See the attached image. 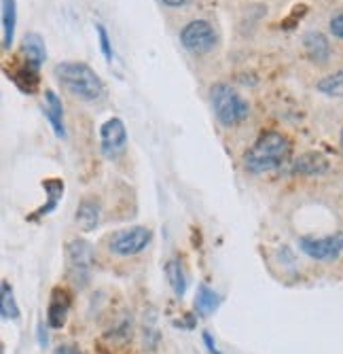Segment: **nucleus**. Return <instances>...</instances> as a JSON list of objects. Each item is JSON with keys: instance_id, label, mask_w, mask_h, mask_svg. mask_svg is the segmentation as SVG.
I'll return each instance as SVG.
<instances>
[{"instance_id": "a878e982", "label": "nucleus", "mask_w": 343, "mask_h": 354, "mask_svg": "<svg viewBox=\"0 0 343 354\" xmlns=\"http://www.w3.org/2000/svg\"><path fill=\"white\" fill-rule=\"evenodd\" d=\"M47 342H49V339H47V331H45V325H43V323H39V344H41V346L45 348V346H47Z\"/></svg>"}, {"instance_id": "aec40b11", "label": "nucleus", "mask_w": 343, "mask_h": 354, "mask_svg": "<svg viewBox=\"0 0 343 354\" xmlns=\"http://www.w3.org/2000/svg\"><path fill=\"white\" fill-rule=\"evenodd\" d=\"M43 187H45V191L49 193V202L37 210V212H39V216H45V214H49L51 210H55L57 202L61 200V193H64V183H61L59 178L45 180V183H43Z\"/></svg>"}, {"instance_id": "6e6552de", "label": "nucleus", "mask_w": 343, "mask_h": 354, "mask_svg": "<svg viewBox=\"0 0 343 354\" xmlns=\"http://www.w3.org/2000/svg\"><path fill=\"white\" fill-rule=\"evenodd\" d=\"M100 147H102V153L104 157L108 159H115L119 157L123 151L128 147V130H126V123H123L119 117H112L108 119L102 130H100Z\"/></svg>"}, {"instance_id": "bb28decb", "label": "nucleus", "mask_w": 343, "mask_h": 354, "mask_svg": "<svg viewBox=\"0 0 343 354\" xmlns=\"http://www.w3.org/2000/svg\"><path fill=\"white\" fill-rule=\"evenodd\" d=\"M164 5H168V7H184L189 0H161Z\"/></svg>"}, {"instance_id": "393cba45", "label": "nucleus", "mask_w": 343, "mask_h": 354, "mask_svg": "<svg viewBox=\"0 0 343 354\" xmlns=\"http://www.w3.org/2000/svg\"><path fill=\"white\" fill-rule=\"evenodd\" d=\"M204 344L208 346V352L210 354H221V352H218V348H216V344H214V339H212V335L208 331L204 333Z\"/></svg>"}, {"instance_id": "f257e3e1", "label": "nucleus", "mask_w": 343, "mask_h": 354, "mask_svg": "<svg viewBox=\"0 0 343 354\" xmlns=\"http://www.w3.org/2000/svg\"><path fill=\"white\" fill-rule=\"evenodd\" d=\"M57 83L85 102H98L106 95V85L98 73L83 62H59L53 68Z\"/></svg>"}, {"instance_id": "9d476101", "label": "nucleus", "mask_w": 343, "mask_h": 354, "mask_svg": "<svg viewBox=\"0 0 343 354\" xmlns=\"http://www.w3.org/2000/svg\"><path fill=\"white\" fill-rule=\"evenodd\" d=\"M303 49L307 53V57L316 64H324L329 62L331 57V45H329V39L322 35V32H316L311 30L303 37Z\"/></svg>"}, {"instance_id": "6ab92c4d", "label": "nucleus", "mask_w": 343, "mask_h": 354, "mask_svg": "<svg viewBox=\"0 0 343 354\" xmlns=\"http://www.w3.org/2000/svg\"><path fill=\"white\" fill-rule=\"evenodd\" d=\"M11 79L23 93H35L37 85H39V71L30 66V64H26V66L19 68Z\"/></svg>"}, {"instance_id": "20e7f679", "label": "nucleus", "mask_w": 343, "mask_h": 354, "mask_svg": "<svg viewBox=\"0 0 343 354\" xmlns=\"http://www.w3.org/2000/svg\"><path fill=\"white\" fill-rule=\"evenodd\" d=\"M66 259H68V276L75 286L83 288L91 280L93 266H96V252L91 244L85 240H72L66 246Z\"/></svg>"}, {"instance_id": "dca6fc26", "label": "nucleus", "mask_w": 343, "mask_h": 354, "mask_svg": "<svg viewBox=\"0 0 343 354\" xmlns=\"http://www.w3.org/2000/svg\"><path fill=\"white\" fill-rule=\"evenodd\" d=\"M218 306H221V297H218V293L212 291V288L206 286V284H199L197 295H195V310H197V314L210 316V314H214L218 310Z\"/></svg>"}, {"instance_id": "39448f33", "label": "nucleus", "mask_w": 343, "mask_h": 354, "mask_svg": "<svg viewBox=\"0 0 343 354\" xmlns=\"http://www.w3.org/2000/svg\"><path fill=\"white\" fill-rule=\"evenodd\" d=\"M216 32L212 28L210 21L206 19H195V21H189L182 32H180V43L186 51H191L195 55H204V53H210L214 47H216Z\"/></svg>"}, {"instance_id": "423d86ee", "label": "nucleus", "mask_w": 343, "mask_h": 354, "mask_svg": "<svg viewBox=\"0 0 343 354\" xmlns=\"http://www.w3.org/2000/svg\"><path fill=\"white\" fill-rule=\"evenodd\" d=\"M150 238H153V232L148 227L138 225V227L121 230V232L112 234L108 240V248H110V252H115L119 257H134L150 244Z\"/></svg>"}, {"instance_id": "2eb2a0df", "label": "nucleus", "mask_w": 343, "mask_h": 354, "mask_svg": "<svg viewBox=\"0 0 343 354\" xmlns=\"http://www.w3.org/2000/svg\"><path fill=\"white\" fill-rule=\"evenodd\" d=\"M17 9L15 0H3V49H11L15 43Z\"/></svg>"}, {"instance_id": "4be33fe9", "label": "nucleus", "mask_w": 343, "mask_h": 354, "mask_svg": "<svg viewBox=\"0 0 343 354\" xmlns=\"http://www.w3.org/2000/svg\"><path fill=\"white\" fill-rule=\"evenodd\" d=\"M96 32H98V41H100V49L106 57V62L112 59V45H110V39H108V32L102 24H96Z\"/></svg>"}, {"instance_id": "4468645a", "label": "nucleus", "mask_w": 343, "mask_h": 354, "mask_svg": "<svg viewBox=\"0 0 343 354\" xmlns=\"http://www.w3.org/2000/svg\"><path fill=\"white\" fill-rule=\"evenodd\" d=\"M77 225H79V230L89 234L98 227V223H100V204L96 200H83L77 208V216H75Z\"/></svg>"}, {"instance_id": "a211bd4d", "label": "nucleus", "mask_w": 343, "mask_h": 354, "mask_svg": "<svg viewBox=\"0 0 343 354\" xmlns=\"http://www.w3.org/2000/svg\"><path fill=\"white\" fill-rule=\"evenodd\" d=\"M166 276H168V282L172 286V291L176 297H182L186 293V276H184V270L180 266V261L172 259L168 261L166 266Z\"/></svg>"}, {"instance_id": "ddd939ff", "label": "nucleus", "mask_w": 343, "mask_h": 354, "mask_svg": "<svg viewBox=\"0 0 343 354\" xmlns=\"http://www.w3.org/2000/svg\"><path fill=\"white\" fill-rule=\"evenodd\" d=\"M45 100H47V109L45 115L53 127V132L57 138H66V127H64V104L57 98V93L53 89L45 91Z\"/></svg>"}, {"instance_id": "7ed1b4c3", "label": "nucleus", "mask_w": 343, "mask_h": 354, "mask_svg": "<svg viewBox=\"0 0 343 354\" xmlns=\"http://www.w3.org/2000/svg\"><path fill=\"white\" fill-rule=\"evenodd\" d=\"M210 100H212V109H214L218 123L225 127H233L251 115L248 102L227 83H216L210 89Z\"/></svg>"}, {"instance_id": "0eeeda50", "label": "nucleus", "mask_w": 343, "mask_h": 354, "mask_svg": "<svg viewBox=\"0 0 343 354\" xmlns=\"http://www.w3.org/2000/svg\"><path fill=\"white\" fill-rule=\"evenodd\" d=\"M299 248L316 261H335L343 252V232H337L324 238L303 236L299 240Z\"/></svg>"}, {"instance_id": "412c9836", "label": "nucleus", "mask_w": 343, "mask_h": 354, "mask_svg": "<svg viewBox=\"0 0 343 354\" xmlns=\"http://www.w3.org/2000/svg\"><path fill=\"white\" fill-rule=\"evenodd\" d=\"M318 91L324 95H331V98H343V71L320 79Z\"/></svg>"}, {"instance_id": "5701e85b", "label": "nucleus", "mask_w": 343, "mask_h": 354, "mask_svg": "<svg viewBox=\"0 0 343 354\" xmlns=\"http://www.w3.org/2000/svg\"><path fill=\"white\" fill-rule=\"evenodd\" d=\"M331 32L337 37V39H341L343 41V13H337L333 19H331Z\"/></svg>"}, {"instance_id": "f03ea898", "label": "nucleus", "mask_w": 343, "mask_h": 354, "mask_svg": "<svg viewBox=\"0 0 343 354\" xmlns=\"http://www.w3.org/2000/svg\"><path fill=\"white\" fill-rule=\"evenodd\" d=\"M291 157V140L280 132H263L246 151L244 166L253 174H263L280 168Z\"/></svg>"}, {"instance_id": "f8f14e48", "label": "nucleus", "mask_w": 343, "mask_h": 354, "mask_svg": "<svg viewBox=\"0 0 343 354\" xmlns=\"http://www.w3.org/2000/svg\"><path fill=\"white\" fill-rule=\"evenodd\" d=\"M21 51H23V55H26V64H30V66L37 68V71L47 62V47H45V41H43L41 35H37V32H30V35L23 37Z\"/></svg>"}, {"instance_id": "b1692460", "label": "nucleus", "mask_w": 343, "mask_h": 354, "mask_svg": "<svg viewBox=\"0 0 343 354\" xmlns=\"http://www.w3.org/2000/svg\"><path fill=\"white\" fill-rule=\"evenodd\" d=\"M53 354H83L77 346H70V344H64V346H59V348H55V352Z\"/></svg>"}, {"instance_id": "1a4fd4ad", "label": "nucleus", "mask_w": 343, "mask_h": 354, "mask_svg": "<svg viewBox=\"0 0 343 354\" xmlns=\"http://www.w3.org/2000/svg\"><path fill=\"white\" fill-rule=\"evenodd\" d=\"M70 310V295L64 288H55L51 293V301L47 308V323L51 329H61L66 325V316Z\"/></svg>"}, {"instance_id": "f3484780", "label": "nucleus", "mask_w": 343, "mask_h": 354, "mask_svg": "<svg viewBox=\"0 0 343 354\" xmlns=\"http://www.w3.org/2000/svg\"><path fill=\"white\" fill-rule=\"evenodd\" d=\"M0 314L7 320H19V306L13 297V288L7 280L0 284Z\"/></svg>"}, {"instance_id": "cd10ccee", "label": "nucleus", "mask_w": 343, "mask_h": 354, "mask_svg": "<svg viewBox=\"0 0 343 354\" xmlns=\"http://www.w3.org/2000/svg\"><path fill=\"white\" fill-rule=\"evenodd\" d=\"M341 151H343V132H341Z\"/></svg>"}, {"instance_id": "9b49d317", "label": "nucleus", "mask_w": 343, "mask_h": 354, "mask_svg": "<svg viewBox=\"0 0 343 354\" xmlns=\"http://www.w3.org/2000/svg\"><path fill=\"white\" fill-rule=\"evenodd\" d=\"M329 170V162L326 157L316 153V151H309V153H303L297 162L293 164V172L295 174H301V176H320Z\"/></svg>"}]
</instances>
